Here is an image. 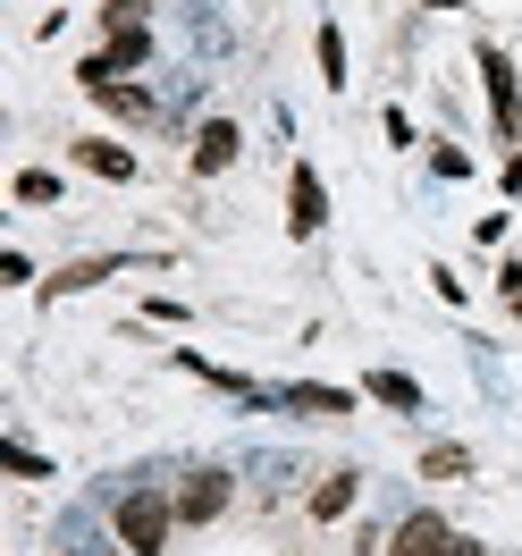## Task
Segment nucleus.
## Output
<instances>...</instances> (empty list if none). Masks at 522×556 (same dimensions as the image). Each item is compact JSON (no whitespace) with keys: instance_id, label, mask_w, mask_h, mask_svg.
Returning a JSON list of instances; mask_svg holds the SVG:
<instances>
[{"instance_id":"f257e3e1","label":"nucleus","mask_w":522,"mask_h":556,"mask_svg":"<svg viewBox=\"0 0 522 556\" xmlns=\"http://www.w3.org/2000/svg\"><path fill=\"white\" fill-rule=\"evenodd\" d=\"M169 522H177V497H161V489H127V497H118V540L136 556H161Z\"/></svg>"},{"instance_id":"f03ea898","label":"nucleus","mask_w":522,"mask_h":556,"mask_svg":"<svg viewBox=\"0 0 522 556\" xmlns=\"http://www.w3.org/2000/svg\"><path fill=\"white\" fill-rule=\"evenodd\" d=\"M387 556H481V548H472V540H455L438 515H413L396 540H387Z\"/></svg>"},{"instance_id":"7ed1b4c3","label":"nucleus","mask_w":522,"mask_h":556,"mask_svg":"<svg viewBox=\"0 0 522 556\" xmlns=\"http://www.w3.org/2000/svg\"><path fill=\"white\" fill-rule=\"evenodd\" d=\"M287 228H295V237H320V228H329V194H320L313 169H295V186H287Z\"/></svg>"},{"instance_id":"20e7f679","label":"nucleus","mask_w":522,"mask_h":556,"mask_svg":"<svg viewBox=\"0 0 522 556\" xmlns=\"http://www.w3.org/2000/svg\"><path fill=\"white\" fill-rule=\"evenodd\" d=\"M228 506V472H186V489H177V522H211Z\"/></svg>"},{"instance_id":"39448f33","label":"nucleus","mask_w":522,"mask_h":556,"mask_svg":"<svg viewBox=\"0 0 522 556\" xmlns=\"http://www.w3.org/2000/svg\"><path fill=\"white\" fill-rule=\"evenodd\" d=\"M481 76H488V102H497V127L522 136V110H514V68H506V51H481Z\"/></svg>"},{"instance_id":"423d86ee","label":"nucleus","mask_w":522,"mask_h":556,"mask_svg":"<svg viewBox=\"0 0 522 556\" xmlns=\"http://www.w3.org/2000/svg\"><path fill=\"white\" fill-rule=\"evenodd\" d=\"M76 161H85L93 177H110V186H127V177H136V152H127V143H76Z\"/></svg>"},{"instance_id":"0eeeda50","label":"nucleus","mask_w":522,"mask_h":556,"mask_svg":"<svg viewBox=\"0 0 522 556\" xmlns=\"http://www.w3.org/2000/svg\"><path fill=\"white\" fill-rule=\"evenodd\" d=\"M279 405H295V414H354V388H313V380H295Z\"/></svg>"},{"instance_id":"6e6552de","label":"nucleus","mask_w":522,"mask_h":556,"mask_svg":"<svg viewBox=\"0 0 522 556\" xmlns=\"http://www.w3.org/2000/svg\"><path fill=\"white\" fill-rule=\"evenodd\" d=\"M228 161H237V127H228V118H211L203 136H194V169H228Z\"/></svg>"},{"instance_id":"1a4fd4ad","label":"nucleus","mask_w":522,"mask_h":556,"mask_svg":"<svg viewBox=\"0 0 522 556\" xmlns=\"http://www.w3.org/2000/svg\"><path fill=\"white\" fill-rule=\"evenodd\" d=\"M362 396H380V405H396V414H421V388L405 380V371H371V380H362Z\"/></svg>"},{"instance_id":"9d476101","label":"nucleus","mask_w":522,"mask_h":556,"mask_svg":"<svg viewBox=\"0 0 522 556\" xmlns=\"http://www.w3.org/2000/svg\"><path fill=\"white\" fill-rule=\"evenodd\" d=\"M472 472V447H430L421 455V481H463Z\"/></svg>"},{"instance_id":"9b49d317","label":"nucleus","mask_w":522,"mask_h":556,"mask_svg":"<svg viewBox=\"0 0 522 556\" xmlns=\"http://www.w3.org/2000/svg\"><path fill=\"white\" fill-rule=\"evenodd\" d=\"M346 506H354V472H338V481H320V489H313V515H320V522H338Z\"/></svg>"},{"instance_id":"f8f14e48","label":"nucleus","mask_w":522,"mask_h":556,"mask_svg":"<svg viewBox=\"0 0 522 556\" xmlns=\"http://www.w3.org/2000/svg\"><path fill=\"white\" fill-rule=\"evenodd\" d=\"M102 102L118 110V118H136V127L152 118V93H136V85H102Z\"/></svg>"},{"instance_id":"ddd939ff","label":"nucleus","mask_w":522,"mask_h":556,"mask_svg":"<svg viewBox=\"0 0 522 556\" xmlns=\"http://www.w3.org/2000/svg\"><path fill=\"white\" fill-rule=\"evenodd\" d=\"M320 76L346 85V42H338V26H320Z\"/></svg>"},{"instance_id":"4468645a","label":"nucleus","mask_w":522,"mask_h":556,"mask_svg":"<svg viewBox=\"0 0 522 556\" xmlns=\"http://www.w3.org/2000/svg\"><path fill=\"white\" fill-rule=\"evenodd\" d=\"M102 26H110V35H136V26H143V0H102Z\"/></svg>"},{"instance_id":"2eb2a0df","label":"nucleus","mask_w":522,"mask_h":556,"mask_svg":"<svg viewBox=\"0 0 522 556\" xmlns=\"http://www.w3.org/2000/svg\"><path fill=\"white\" fill-rule=\"evenodd\" d=\"M17 203H60V177H51V169H26V177H17Z\"/></svg>"},{"instance_id":"dca6fc26","label":"nucleus","mask_w":522,"mask_h":556,"mask_svg":"<svg viewBox=\"0 0 522 556\" xmlns=\"http://www.w3.org/2000/svg\"><path fill=\"white\" fill-rule=\"evenodd\" d=\"M110 270H118V262H68V270H60V287H102Z\"/></svg>"},{"instance_id":"f3484780","label":"nucleus","mask_w":522,"mask_h":556,"mask_svg":"<svg viewBox=\"0 0 522 556\" xmlns=\"http://www.w3.org/2000/svg\"><path fill=\"white\" fill-rule=\"evenodd\" d=\"M438 9H463V0H438Z\"/></svg>"}]
</instances>
